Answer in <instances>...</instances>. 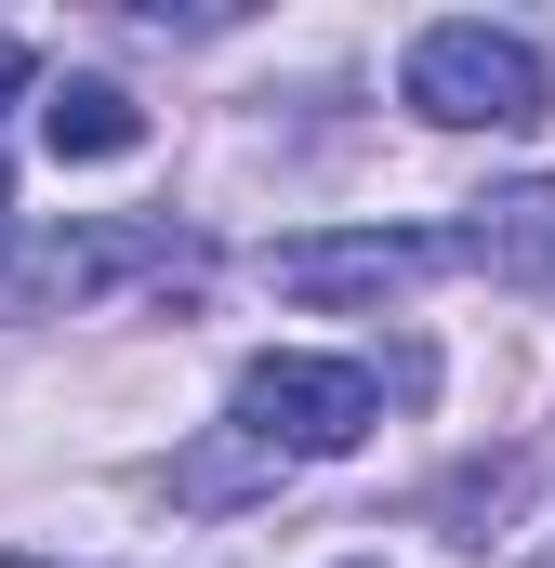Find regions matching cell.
Returning <instances> with one entry per match:
<instances>
[{"mask_svg": "<svg viewBox=\"0 0 555 568\" xmlns=\"http://www.w3.org/2000/svg\"><path fill=\"white\" fill-rule=\"evenodd\" d=\"M212 278V252L185 225H13L0 212V317H53V304H107V291H185Z\"/></svg>", "mask_w": 555, "mask_h": 568, "instance_id": "obj_1", "label": "cell"}, {"mask_svg": "<svg viewBox=\"0 0 555 568\" xmlns=\"http://www.w3.org/2000/svg\"><path fill=\"white\" fill-rule=\"evenodd\" d=\"M384 424V371L371 357H317V344H278L239 371V436H265L278 463H331Z\"/></svg>", "mask_w": 555, "mask_h": 568, "instance_id": "obj_2", "label": "cell"}, {"mask_svg": "<svg viewBox=\"0 0 555 568\" xmlns=\"http://www.w3.org/2000/svg\"><path fill=\"white\" fill-rule=\"evenodd\" d=\"M411 106L436 133H529L543 120V53L516 27H423L411 40Z\"/></svg>", "mask_w": 555, "mask_h": 568, "instance_id": "obj_3", "label": "cell"}, {"mask_svg": "<svg viewBox=\"0 0 555 568\" xmlns=\"http://www.w3.org/2000/svg\"><path fill=\"white\" fill-rule=\"evenodd\" d=\"M463 265V225H357V239H278L265 278L291 304H384V291H423Z\"/></svg>", "mask_w": 555, "mask_h": 568, "instance_id": "obj_4", "label": "cell"}, {"mask_svg": "<svg viewBox=\"0 0 555 568\" xmlns=\"http://www.w3.org/2000/svg\"><path fill=\"white\" fill-rule=\"evenodd\" d=\"M463 265H476V278H503V291H543V304H555V185H503V199H476Z\"/></svg>", "mask_w": 555, "mask_h": 568, "instance_id": "obj_5", "label": "cell"}, {"mask_svg": "<svg viewBox=\"0 0 555 568\" xmlns=\"http://www.w3.org/2000/svg\"><path fill=\"white\" fill-rule=\"evenodd\" d=\"M40 145H53V159H133L145 106L120 80H53V93H40Z\"/></svg>", "mask_w": 555, "mask_h": 568, "instance_id": "obj_6", "label": "cell"}, {"mask_svg": "<svg viewBox=\"0 0 555 568\" xmlns=\"http://www.w3.org/2000/svg\"><path fill=\"white\" fill-rule=\"evenodd\" d=\"M265 476H278V449H265V436H225V449L172 463V489H185V503H239V489H265Z\"/></svg>", "mask_w": 555, "mask_h": 568, "instance_id": "obj_7", "label": "cell"}, {"mask_svg": "<svg viewBox=\"0 0 555 568\" xmlns=\"http://www.w3.org/2000/svg\"><path fill=\"white\" fill-rule=\"evenodd\" d=\"M27 80H40V53H27V40H13V27H0V106H13V93H27Z\"/></svg>", "mask_w": 555, "mask_h": 568, "instance_id": "obj_8", "label": "cell"}, {"mask_svg": "<svg viewBox=\"0 0 555 568\" xmlns=\"http://www.w3.org/2000/svg\"><path fill=\"white\" fill-rule=\"evenodd\" d=\"M0 568H67V556H0Z\"/></svg>", "mask_w": 555, "mask_h": 568, "instance_id": "obj_9", "label": "cell"}, {"mask_svg": "<svg viewBox=\"0 0 555 568\" xmlns=\"http://www.w3.org/2000/svg\"><path fill=\"white\" fill-rule=\"evenodd\" d=\"M529 568H555V542H543V556H529Z\"/></svg>", "mask_w": 555, "mask_h": 568, "instance_id": "obj_10", "label": "cell"}, {"mask_svg": "<svg viewBox=\"0 0 555 568\" xmlns=\"http://www.w3.org/2000/svg\"><path fill=\"white\" fill-rule=\"evenodd\" d=\"M357 568H371V556H357Z\"/></svg>", "mask_w": 555, "mask_h": 568, "instance_id": "obj_11", "label": "cell"}]
</instances>
